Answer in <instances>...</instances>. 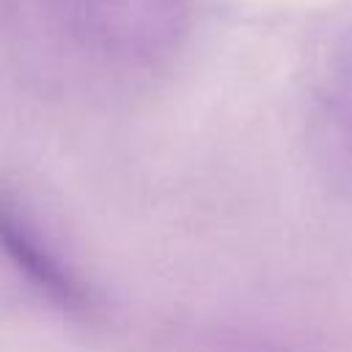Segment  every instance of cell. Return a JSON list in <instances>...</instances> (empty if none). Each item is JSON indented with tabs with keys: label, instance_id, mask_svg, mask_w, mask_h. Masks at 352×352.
<instances>
[{
	"label": "cell",
	"instance_id": "cell-2",
	"mask_svg": "<svg viewBox=\"0 0 352 352\" xmlns=\"http://www.w3.org/2000/svg\"><path fill=\"white\" fill-rule=\"evenodd\" d=\"M0 258L41 300L66 314H88L94 294L77 270L60 256L25 204L0 187Z\"/></svg>",
	"mask_w": 352,
	"mask_h": 352
},
{
	"label": "cell",
	"instance_id": "cell-1",
	"mask_svg": "<svg viewBox=\"0 0 352 352\" xmlns=\"http://www.w3.org/2000/svg\"><path fill=\"white\" fill-rule=\"evenodd\" d=\"M60 38L91 66L146 72L173 55L187 0H41Z\"/></svg>",
	"mask_w": 352,
	"mask_h": 352
},
{
	"label": "cell",
	"instance_id": "cell-3",
	"mask_svg": "<svg viewBox=\"0 0 352 352\" xmlns=\"http://www.w3.org/2000/svg\"><path fill=\"white\" fill-rule=\"evenodd\" d=\"M314 138L324 170L344 190H352V47L336 55L322 77Z\"/></svg>",
	"mask_w": 352,
	"mask_h": 352
},
{
	"label": "cell",
	"instance_id": "cell-4",
	"mask_svg": "<svg viewBox=\"0 0 352 352\" xmlns=\"http://www.w3.org/2000/svg\"><path fill=\"white\" fill-rule=\"evenodd\" d=\"M220 352H264V349H250V346H242V349H220Z\"/></svg>",
	"mask_w": 352,
	"mask_h": 352
}]
</instances>
